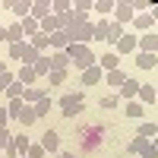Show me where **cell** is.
<instances>
[{
  "label": "cell",
  "mask_w": 158,
  "mask_h": 158,
  "mask_svg": "<svg viewBox=\"0 0 158 158\" xmlns=\"http://www.w3.org/2000/svg\"><path fill=\"white\" fill-rule=\"evenodd\" d=\"M67 54H70V60H73V67L79 70V73H85L89 67H95V54L89 51V44H70L67 48Z\"/></svg>",
  "instance_id": "cell-1"
},
{
  "label": "cell",
  "mask_w": 158,
  "mask_h": 158,
  "mask_svg": "<svg viewBox=\"0 0 158 158\" xmlns=\"http://www.w3.org/2000/svg\"><path fill=\"white\" fill-rule=\"evenodd\" d=\"M79 111H85V95L82 92H67L60 98V114L63 117H76Z\"/></svg>",
  "instance_id": "cell-2"
},
{
  "label": "cell",
  "mask_w": 158,
  "mask_h": 158,
  "mask_svg": "<svg viewBox=\"0 0 158 158\" xmlns=\"http://www.w3.org/2000/svg\"><path fill=\"white\" fill-rule=\"evenodd\" d=\"M127 152L136 155V158H158V152H155V146H152V139H146V136H136V139L127 146Z\"/></svg>",
  "instance_id": "cell-3"
},
{
  "label": "cell",
  "mask_w": 158,
  "mask_h": 158,
  "mask_svg": "<svg viewBox=\"0 0 158 158\" xmlns=\"http://www.w3.org/2000/svg\"><path fill=\"white\" fill-rule=\"evenodd\" d=\"M133 16H136V10H133L130 0L114 3V22H117V25H123V29H127V22H133Z\"/></svg>",
  "instance_id": "cell-4"
},
{
  "label": "cell",
  "mask_w": 158,
  "mask_h": 158,
  "mask_svg": "<svg viewBox=\"0 0 158 158\" xmlns=\"http://www.w3.org/2000/svg\"><path fill=\"white\" fill-rule=\"evenodd\" d=\"M48 57H51V73H67L73 67V60H70L67 51H51Z\"/></svg>",
  "instance_id": "cell-5"
},
{
  "label": "cell",
  "mask_w": 158,
  "mask_h": 158,
  "mask_svg": "<svg viewBox=\"0 0 158 158\" xmlns=\"http://www.w3.org/2000/svg\"><path fill=\"white\" fill-rule=\"evenodd\" d=\"M114 48H117V51H114L117 57H127V54H136V51H139V35H123V38H120V41H117Z\"/></svg>",
  "instance_id": "cell-6"
},
{
  "label": "cell",
  "mask_w": 158,
  "mask_h": 158,
  "mask_svg": "<svg viewBox=\"0 0 158 158\" xmlns=\"http://www.w3.org/2000/svg\"><path fill=\"white\" fill-rule=\"evenodd\" d=\"M92 38H95V32H92V22H82V25H76V29L70 32V41H73V44H89Z\"/></svg>",
  "instance_id": "cell-7"
},
{
  "label": "cell",
  "mask_w": 158,
  "mask_h": 158,
  "mask_svg": "<svg viewBox=\"0 0 158 158\" xmlns=\"http://www.w3.org/2000/svg\"><path fill=\"white\" fill-rule=\"evenodd\" d=\"M139 85H142V82H136V79H130V76H127V82L117 89V98H120V101H136Z\"/></svg>",
  "instance_id": "cell-8"
},
{
  "label": "cell",
  "mask_w": 158,
  "mask_h": 158,
  "mask_svg": "<svg viewBox=\"0 0 158 158\" xmlns=\"http://www.w3.org/2000/svg\"><path fill=\"white\" fill-rule=\"evenodd\" d=\"M41 149L54 158V155H60V136L54 133V130H48V133H41Z\"/></svg>",
  "instance_id": "cell-9"
},
{
  "label": "cell",
  "mask_w": 158,
  "mask_h": 158,
  "mask_svg": "<svg viewBox=\"0 0 158 158\" xmlns=\"http://www.w3.org/2000/svg\"><path fill=\"white\" fill-rule=\"evenodd\" d=\"M41 98H48V85H25V92H22L25 104H38Z\"/></svg>",
  "instance_id": "cell-10"
},
{
  "label": "cell",
  "mask_w": 158,
  "mask_h": 158,
  "mask_svg": "<svg viewBox=\"0 0 158 158\" xmlns=\"http://www.w3.org/2000/svg\"><path fill=\"white\" fill-rule=\"evenodd\" d=\"M6 10L16 16V22H22V19L32 13V3H29V0H13V3H6Z\"/></svg>",
  "instance_id": "cell-11"
},
{
  "label": "cell",
  "mask_w": 158,
  "mask_h": 158,
  "mask_svg": "<svg viewBox=\"0 0 158 158\" xmlns=\"http://www.w3.org/2000/svg\"><path fill=\"white\" fill-rule=\"evenodd\" d=\"M139 51H142V54H158V35L155 32L139 35Z\"/></svg>",
  "instance_id": "cell-12"
},
{
  "label": "cell",
  "mask_w": 158,
  "mask_h": 158,
  "mask_svg": "<svg viewBox=\"0 0 158 158\" xmlns=\"http://www.w3.org/2000/svg\"><path fill=\"white\" fill-rule=\"evenodd\" d=\"M133 60H136L139 70H155V67H158V54H142V51H136Z\"/></svg>",
  "instance_id": "cell-13"
},
{
  "label": "cell",
  "mask_w": 158,
  "mask_h": 158,
  "mask_svg": "<svg viewBox=\"0 0 158 158\" xmlns=\"http://www.w3.org/2000/svg\"><path fill=\"white\" fill-rule=\"evenodd\" d=\"M29 16H32V19H38V22H41V19H48V16H51V0H35Z\"/></svg>",
  "instance_id": "cell-14"
},
{
  "label": "cell",
  "mask_w": 158,
  "mask_h": 158,
  "mask_svg": "<svg viewBox=\"0 0 158 158\" xmlns=\"http://www.w3.org/2000/svg\"><path fill=\"white\" fill-rule=\"evenodd\" d=\"M16 120H19V127H22V130H29V127L38 120V117H35V108H32V104H22V111L16 114Z\"/></svg>",
  "instance_id": "cell-15"
},
{
  "label": "cell",
  "mask_w": 158,
  "mask_h": 158,
  "mask_svg": "<svg viewBox=\"0 0 158 158\" xmlns=\"http://www.w3.org/2000/svg\"><path fill=\"white\" fill-rule=\"evenodd\" d=\"M101 79H104V70H101L98 63H95V67H89V70L82 73V85H98Z\"/></svg>",
  "instance_id": "cell-16"
},
{
  "label": "cell",
  "mask_w": 158,
  "mask_h": 158,
  "mask_svg": "<svg viewBox=\"0 0 158 158\" xmlns=\"http://www.w3.org/2000/svg\"><path fill=\"white\" fill-rule=\"evenodd\" d=\"M98 67H101L104 73H111V70H120V57H117L114 51H108V54H101V60H98Z\"/></svg>",
  "instance_id": "cell-17"
},
{
  "label": "cell",
  "mask_w": 158,
  "mask_h": 158,
  "mask_svg": "<svg viewBox=\"0 0 158 158\" xmlns=\"http://www.w3.org/2000/svg\"><path fill=\"white\" fill-rule=\"evenodd\" d=\"M19 41H25L22 22H10V25H6V44H19Z\"/></svg>",
  "instance_id": "cell-18"
},
{
  "label": "cell",
  "mask_w": 158,
  "mask_h": 158,
  "mask_svg": "<svg viewBox=\"0 0 158 158\" xmlns=\"http://www.w3.org/2000/svg\"><path fill=\"white\" fill-rule=\"evenodd\" d=\"M70 44H73V41H70V35L63 32V29H60V32H54V35H51V51H67Z\"/></svg>",
  "instance_id": "cell-19"
},
{
  "label": "cell",
  "mask_w": 158,
  "mask_h": 158,
  "mask_svg": "<svg viewBox=\"0 0 158 158\" xmlns=\"http://www.w3.org/2000/svg\"><path fill=\"white\" fill-rule=\"evenodd\" d=\"M16 82H22V85H38V76H35L32 67H19V70H16Z\"/></svg>",
  "instance_id": "cell-20"
},
{
  "label": "cell",
  "mask_w": 158,
  "mask_h": 158,
  "mask_svg": "<svg viewBox=\"0 0 158 158\" xmlns=\"http://www.w3.org/2000/svg\"><path fill=\"white\" fill-rule=\"evenodd\" d=\"M152 16H149V13H136V16H133V29H139L142 35H146V32H152Z\"/></svg>",
  "instance_id": "cell-21"
},
{
  "label": "cell",
  "mask_w": 158,
  "mask_h": 158,
  "mask_svg": "<svg viewBox=\"0 0 158 158\" xmlns=\"http://www.w3.org/2000/svg\"><path fill=\"white\" fill-rule=\"evenodd\" d=\"M13 146H16V152H19L22 158L29 155V146H32V139L25 136V130H22V133H13Z\"/></svg>",
  "instance_id": "cell-22"
},
{
  "label": "cell",
  "mask_w": 158,
  "mask_h": 158,
  "mask_svg": "<svg viewBox=\"0 0 158 158\" xmlns=\"http://www.w3.org/2000/svg\"><path fill=\"white\" fill-rule=\"evenodd\" d=\"M29 44L38 51V54H44V51H51V35H44V32H38L35 38H29Z\"/></svg>",
  "instance_id": "cell-23"
},
{
  "label": "cell",
  "mask_w": 158,
  "mask_h": 158,
  "mask_svg": "<svg viewBox=\"0 0 158 158\" xmlns=\"http://www.w3.org/2000/svg\"><path fill=\"white\" fill-rule=\"evenodd\" d=\"M32 70H35V76H38V79H48V73H51V57H48V54H41V57L35 60V67H32Z\"/></svg>",
  "instance_id": "cell-24"
},
{
  "label": "cell",
  "mask_w": 158,
  "mask_h": 158,
  "mask_svg": "<svg viewBox=\"0 0 158 158\" xmlns=\"http://www.w3.org/2000/svg\"><path fill=\"white\" fill-rule=\"evenodd\" d=\"M38 32H41V25H38V19L25 16V19H22V35H25V41H29V38H35Z\"/></svg>",
  "instance_id": "cell-25"
},
{
  "label": "cell",
  "mask_w": 158,
  "mask_h": 158,
  "mask_svg": "<svg viewBox=\"0 0 158 158\" xmlns=\"http://www.w3.org/2000/svg\"><path fill=\"white\" fill-rule=\"evenodd\" d=\"M38 25H41V32H44V35H54V32H60V16H54V13H51V16L41 19Z\"/></svg>",
  "instance_id": "cell-26"
},
{
  "label": "cell",
  "mask_w": 158,
  "mask_h": 158,
  "mask_svg": "<svg viewBox=\"0 0 158 158\" xmlns=\"http://www.w3.org/2000/svg\"><path fill=\"white\" fill-rule=\"evenodd\" d=\"M136 101L142 104V108H146V104H155L158 98H155V89L152 85H139V95H136Z\"/></svg>",
  "instance_id": "cell-27"
},
{
  "label": "cell",
  "mask_w": 158,
  "mask_h": 158,
  "mask_svg": "<svg viewBox=\"0 0 158 158\" xmlns=\"http://www.w3.org/2000/svg\"><path fill=\"white\" fill-rule=\"evenodd\" d=\"M104 82L114 85V89H120V85L127 82V73H123V70H111V73H104Z\"/></svg>",
  "instance_id": "cell-28"
},
{
  "label": "cell",
  "mask_w": 158,
  "mask_h": 158,
  "mask_svg": "<svg viewBox=\"0 0 158 158\" xmlns=\"http://www.w3.org/2000/svg\"><path fill=\"white\" fill-rule=\"evenodd\" d=\"M123 114L130 117V120H139V117L146 114V108H142L139 101H127V108H123Z\"/></svg>",
  "instance_id": "cell-29"
},
{
  "label": "cell",
  "mask_w": 158,
  "mask_h": 158,
  "mask_svg": "<svg viewBox=\"0 0 158 158\" xmlns=\"http://www.w3.org/2000/svg\"><path fill=\"white\" fill-rule=\"evenodd\" d=\"M108 29H111V19H98L95 25H92V32H95L98 41H104V38H108Z\"/></svg>",
  "instance_id": "cell-30"
},
{
  "label": "cell",
  "mask_w": 158,
  "mask_h": 158,
  "mask_svg": "<svg viewBox=\"0 0 158 158\" xmlns=\"http://www.w3.org/2000/svg\"><path fill=\"white\" fill-rule=\"evenodd\" d=\"M127 35V29L123 25H117V22H111V29H108V38H104V41H111V44H117L120 41V38Z\"/></svg>",
  "instance_id": "cell-31"
},
{
  "label": "cell",
  "mask_w": 158,
  "mask_h": 158,
  "mask_svg": "<svg viewBox=\"0 0 158 158\" xmlns=\"http://www.w3.org/2000/svg\"><path fill=\"white\" fill-rule=\"evenodd\" d=\"M70 10H73L70 0H54V3H51V13H54V16H67Z\"/></svg>",
  "instance_id": "cell-32"
},
{
  "label": "cell",
  "mask_w": 158,
  "mask_h": 158,
  "mask_svg": "<svg viewBox=\"0 0 158 158\" xmlns=\"http://www.w3.org/2000/svg\"><path fill=\"white\" fill-rule=\"evenodd\" d=\"M136 136H146V139H155V136H158V123H149V120H146V123H139V133H136Z\"/></svg>",
  "instance_id": "cell-33"
},
{
  "label": "cell",
  "mask_w": 158,
  "mask_h": 158,
  "mask_svg": "<svg viewBox=\"0 0 158 158\" xmlns=\"http://www.w3.org/2000/svg\"><path fill=\"white\" fill-rule=\"evenodd\" d=\"M22 92H25V85H22V82H13V85L3 92V95H6V101H16V98H22Z\"/></svg>",
  "instance_id": "cell-34"
},
{
  "label": "cell",
  "mask_w": 158,
  "mask_h": 158,
  "mask_svg": "<svg viewBox=\"0 0 158 158\" xmlns=\"http://www.w3.org/2000/svg\"><path fill=\"white\" fill-rule=\"evenodd\" d=\"M92 10H98L101 19H104L108 13H114V3H111V0H95V3H92Z\"/></svg>",
  "instance_id": "cell-35"
},
{
  "label": "cell",
  "mask_w": 158,
  "mask_h": 158,
  "mask_svg": "<svg viewBox=\"0 0 158 158\" xmlns=\"http://www.w3.org/2000/svg\"><path fill=\"white\" fill-rule=\"evenodd\" d=\"M32 108H35V117H48L51 114V98H41L38 104H32Z\"/></svg>",
  "instance_id": "cell-36"
},
{
  "label": "cell",
  "mask_w": 158,
  "mask_h": 158,
  "mask_svg": "<svg viewBox=\"0 0 158 158\" xmlns=\"http://www.w3.org/2000/svg\"><path fill=\"white\" fill-rule=\"evenodd\" d=\"M13 82H16V73L13 70H6V73H0V92H6Z\"/></svg>",
  "instance_id": "cell-37"
},
{
  "label": "cell",
  "mask_w": 158,
  "mask_h": 158,
  "mask_svg": "<svg viewBox=\"0 0 158 158\" xmlns=\"http://www.w3.org/2000/svg\"><path fill=\"white\" fill-rule=\"evenodd\" d=\"M25 44H29V41H19V44H10V60H22V54H25Z\"/></svg>",
  "instance_id": "cell-38"
},
{
  "label": "cell",
  "mask_w": 158,
  "mask_h": 158,
  "mask_svg": "<svg viewBox=\"0 0 158 158\" xmlns=\"http://www.w3.org/2000/svg\"><path fill=\"white\" fill-rule=\"evenodd\" d=\"M10 142H13V133H10L6 127H0V155H3V149L10 146Z\"/></svg>",
  "instance_id": "cell-39"
},
{
  "label": "cell",
  "mask_w": 158,
  "mask_h": 158,
  "mask_svg": "<svg viewBox=\"0 0 158 158\" xmlns=\"http://www.w3.org/2000/svg\"><path fill=\"white\" fill-rule=\"evenodd\" d=\"M48 152L41 149V142H32V146H29V155H25V158H44Z\"/></svg>",
  "instance_id": "cell-40"
},
{
  "label": "cell",
  "mask_w": 158,
  "mask_h": 158,
  "mask_svg": "<svg viewBox=\"0 0 158 158\" xmlns=\"http://www.w3.org/2000/svg\"><path fill=\"white\" fill-rule=\"evenodd\" d=\"M63 79H67V73H48V85H60Z\"/></svg>",
  "instance_id": "cell-41"
},
{
  "label": "cell",
  "mask_w": 158,
  "mask_h": 158,
  "mask_svg": "<svg viewBox=\"0 0 158 158\" xmlns=\"http://www.w3.org/2000/svg\"><path fill=\"white\" fill-rule=\"evenodd\" d=\"M117 104H120L117 95H104V98H101V108H117Z\"/></svg>",
  "instance_id": "cell-42"
},
{
  "label": "cell",
  "mask_w": 158,
  "mask_h": 158,
  "mask_svg": "<svg viewBox=\"0 0 158 158\" xmlns=\"http://www.w3.org/2000/svg\"><path fill=\"white\" fill-rule=\"evenodd\" d=\"M3 158H22L19 152H16V146H13V142H10V146L3 149Z\"/></svg>",
  "instance_id": "cell-43"
},
{
  "label": "cell",
  "mask_w": 158,
  "mask_h": 158,
  "mask_svg": "<svg viewBox=\"0 0 158 158\" xmlns=\"http://www.w3.org/2000/svg\"><path fill=\"white\" fill-rule=\"evenodd\" d=\"M6 123H10V111L0 108V127H6Z\"/></svg>",
  "instance_id": "cell-44"
},
{
  "label": "cell",
  "mask_w": 158,
  "mask_h": 158,
  "mask_svg": "<svg viewBox=\"0 0 158 158\" xmlns=\"http://www.w3.org/2000/svg\"><path fill=\"white\" fill-rule=\"evenodd\" d=\"M149 16H152V22L158 19V6H149Z\"/></svg>",
  "instance_id": "cell-45"
},
{
  "label": "cell",
  "mask_w": 158,
  "mask_h": 158,
  "mask_svg": "<svg viewBox=\"0 0 158 158\" xmlns=\"http://www.w3.org/2000/svg\"><path fill=\"white\" fill-rule=\"evenodd\" d=\"M6 41V25H0V44Z\"/></svg>",
  "instance_id": "cell-46"
},
{
  "label": "cell",
  "mask_w": 158,
  "mask_h": 158,
  "mask_svg": "<svg viewBox=\"0 0 158 158\" xmlns=\"http://www.w3.org/2000/svg\"><path fill=\"white\" fill-rule=\"evenodd\" d=\"M54 158H76L73 152H60V155H54Z\"/></svg>",
  "instance_id": "cell-47"
},
{
  "label": "cell",
  "mask_w": 158,
  "mask_h": 158,
  "mask_svg": "<svg viewBox=\"0 0 158 158\" xmlns=\"http://www.w3.org/2000/svg\"><path fill=\"white\" fill-rule=\"evenodd\" d=\"M6 70H10V67H6V60H0V73H6Z\"/></svg>",
  "instance_id": "cell-48"
},
{
  "label": "cell",
  "mask_w": 158,
  "mask_h": 158,
  "mask_svg": "<svg viewBox=\"0 0 158 158\" xmlns=\"http://www.w3.org/2000/svg\"><path fill=\"white\" fill-rule=\"evenodd\" d=\"M152 146H155V152H158V136H155V139H152Z\"/></svg>",
  "instance_id": "cell-49"
},
{
  "label": "cell",
  "mask_w": 158,
  "mask_h": 158,
  "mask_svg": "<svg viewBox=\"0 0 158 158\" xmlns=\"http://www.w3.org/2000/svg\"><path fill=\"white\" fill-rule=\"evenodd\" d=\"M155 98H158V89H155Z\"/></svg>",
  "instance_id": "cell-50"
},
{
  "label": "cell",
  "mask_w": 158,
  "mask_h": 158,
  "mask_svg": "<svg viewBox=\"0 0 158 158\" xmlns=\"http://www.w3.org/2000/svg\"><path fill=\"white\" fill-rule=\"evenodd\" d=\"M0 158H3V155H0Z\"/></svg>",
  "instance_id": "cell-51"
}]
</instances>
